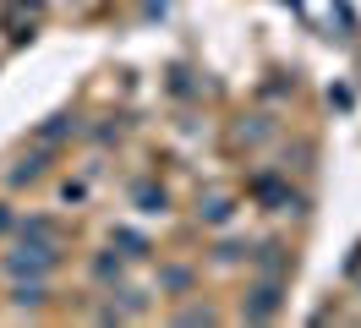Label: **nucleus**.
<instances>
[{
	"label": "nucleus",
	"instance_id": "obj_15",
	"mask_svg": "<svg viewBox=\"0 0 361 328\" xmlns=\"http://www.w3.org/2000/svg\"><path fill=\"white\" fill-rule=\"evenodd\" d=\"M11 224H17V219H11V208H0V236H6Z\"/></svg>",
	"mask_w": 361,
	"mask_h": 328
},
{
	"label": "nucleus",
	"instance_id": "obj_4",
	"mask_svg": "<svg viewBox=\"0 0 361 328\" xmlns=\"http://www.w3.org/2000/svg\"><path fill=\"white\" fill-rule=\"evenodd\" d=\"M49 284L44 279H11V306H44Z\"/></svg>",
	"mask_w": 361,
	"mask_h": 328
},
{
	"label": "nucleus",
	"instance_id": "obj_2",
	"mask_svg": "<svg viewBox=\"0 0 361 328\" xmlns=\"http://www.w3.org/2000/svg\"><path fill=\"white\" fill-rule=\"evenodd\" d=\"M274 312H279V279H263V284H257V290L247 296L241 317H247V323H269Z\"/></svg>",
	"mask_w": 361,
	"mask_h": 328
},
{
	"label": "nucleus",
	"instance_id": "obj_13",
	"mask_svg": "<svg viewBox=\"0 0 361 328\" xmlns=\"http://www.w3.org/2000/svg\"><path fill=\"white\" fill-rule=\"evenodd\" d=\"M241 252H247L241 241H219V252H214V262H241Z\"/></svg>",
	"mask_w": 361,
	"mask_h": 328
},
{
	"label": "nucleus",
	"instance_id": "obj_5",
	"mask_svg": "<svg viewBox=\"0 0 361 328\" xmlns=\"http://www.w3.org/2000/svg\"><path fill=\"white\" fill-rule=\"evenodd\" d=\"M197 219H203V224H230V219H235V202H230V197H203V202H197Z\"/></svg>",
	"mask_w": 361,
	"mask_h": 328
},
{
	"label": "nucleus",
	"instance_id": "obj_8",
	"mask_svg": "<svg viewBox=\"0 0 361 328\" xmlns=\"http://www.w3.org/2000/svg\"><path fill=\"white\" fill-rule=\"evenodd\" d=\"M252 262H257V268H263V274H269V279H279V274H285V246H263V252H247Z\"/></svg>",
	"mask_w": 361,
	"mask_h": 328
},
{
	"label": "nucleus",
	"instance_id": "obj_1",
	"mask_svg": "<svg viewBox=\"0 0 361 328\" xmlns=\"http://www.w3.org/2000/svg\"><path fill=\"white\" fill-rule=\"evenodd\" d=\"M0 268L11 274V279H49L55 268H61V241L49 236H23L6 257H0Z\"/></svg>",
	"mask_w": 361,
	"mask_h": 328
},
{
	"label": "nucleus",
	"instance_id": "obj_12",
	"mask_svg": "<svg viewBox=\"0 0 361 328\" xmlns=\"http://www.w3.org/2000/svg\"><path fill=\"white\" fill-rule=\"evenodd\" d=\"M176 323H214V312H208V306H180Z\"/></svg>",
	"mask_w": 361,
	"mask_h": 328
},
{
	"label": "nucleus",
	"instance_id": "obj_3",
	"mask_svg": "<svg viewBox=\"0 0 361 328\" xmlns=\"http://www.w3.org/2000/svg\"><path fill=\"white\" fill-rule=\"evenodd\" d=\"M132 202H137V214H164V208H170V192H164V186H154V181H137L132 186Z\"/></svg>",
	"mask_w": 361,
	"mask_h": 328
},
{
	"label": "nucleus",
	"instance_id": "obj_11",
	"mask_svg": "<svg viewBox=\"0 0 361 328\" xmlns=\"http://www.w3.org/2000/svg\"><path fill=\"white\" fill-rule=\"evenodd\" d=\"M115 246H126V257H148V241H142V236H137V230H115Z\"/></svg>",
	"mask_w": 361,
	"mask_h": 328
},
{
	"label": "nucleus",
	"instance_id": "obj_6",
	"mask_svg": "<svg viewBox=\"0 0 361 328\" xmlns=\"http://www.w3.org/2000/svg\"><path fill=\"white\" fill-rule=\"evenodd\" d=\"M44 153H27V159H17V170L6 175V181H11V186H33V181H39V175H44Z\"/></svg>",
	"mask_w": 361,
	"mask_h": 328
},
{
	"label": "nucleus",
	"instance_id": "obj_10",
	"mask_svg": "<svg viewBox=\"0 0 361 328\" xmlns=\"http://www.w3.org/2000/svg\"><path fill=\"white\" fill-rule=\"evenodd\" d=\"M23 236H49V241H61V224H55V219H44V214H27V219H23Z\"/></svg>",
	"mask_w": 361,
	"mask_h": 328
},
{
	"label": "nucleus",
	"instance_id": "obj_14",
	"mask_svg": "<svg viewBox=\"0 0 361 328\" xmlns=\"http://www.w3.org/2000/svg\"><path fill=\"white\" fill-rule=\"evenodd\" d=\"M164 284H170V290H186V284H192V274H186V268H170V274H164Z\"/></svg>",
	"mask_w": 361,
	"mask_h": 328
},
{
	"label": "nucleus",
	"instance_id": "obj_9",
	"mask_svg": "<svg viewBox=\"0 0 361 328\" xmlns=\"http://www.w3.org/2000/svg\"><path fill=\"white\" fill-rule=\"evenodd\" d=\"M71 131H77V115H49L33 137H39V142H61V137H71Z\"/></svg>",
	"mask_w": 361,
	"mask_h": 328
},
{
	"label": "nucleus",
	"instance_id": "obj_7",
	"mask_svg": "<svg viewBox=\"0 0 361 328\" xmlns=\"http://www.w3.org/2000/svg\"><path fill=\"white\" fill-rule=\"evenodd\" d=\"M93 279L99 284H121L126 279V262L115 257V252H99V257H93Z\"/></svg>",
	"mask_w": 361,
	"mask_h": 328
}]
</instances>
